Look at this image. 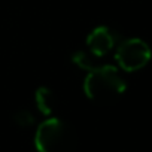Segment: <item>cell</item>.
I'll return each instance as SVG.
<instances>
[{"label": "cell", "instance_id": "obj_1", "mask_svg": "<svg viewBox=\"0 0 152 152\" xmlns=\"http://www.w3.org/2000/svg\"><path fill=\"white\" fill-rule=\"evenodd\" d=\"M127 85L118 70L112 66L91 69L87 76L84 90L88 99L100 106H109L119 100Z\"/></svg>", "mask_w": 152, "mask_h": 152}, {"label": "cell", "instance_id": "obj_2", "mask_svg": "<svg viewBox=\"0 0 152 152\" xmlns=\"http://www.w3.org/2000/svg\"><path fill=\"white\" fill-rule=\"evenodd\" d=\"M34 143L39 152H75L78 133L69 122L52 118L37 128Z\"/></svg>", "mask_w": 152, "mask_h": 152}, {"label": "cell", "instance_id": "obj_3", "mask_svg": "<svg viewBox=\"0 0 152 152\" xmlns=\"http://www.w3.org/2000/svg\"><path fill=\"white\" fill-rule=\"evenodd\" d=\"M116 60L124 70L136 72L148 64L151 60V49L140 39H128L118 46Z\"/></svg>", "mask_w": 152, "mask_h": 152}, {"label": "cell", "instance_id": "obj_4", "mask_svg": "<svg viewBox=\"0 0 152 152\" xmlns=\"http://www.w3.org/2000/svg\"><path fill=\"white\" fill-rule=\"evenodd\" d=\"M88 46L91 48L93 54L97 57H102L107 54L118 42V33L113 31L110 27H97L87 39Z\"/></svg>", "mask_w": 152, "mask_h": 152}, {"label": "cell", "instance_id": "obj_5", "mask_svg": "<svg viewBox=\"0 0 152 152\" xmlns=\"http://www.w3.org/2000/svg\"><path fill=\"white\" fill-rule=\"evenodd\" d=\"M57 99L49 88H39L36 91V104L43 113H51L55 107Z\"/></svg>", "mask_w": 152, "mask_h": 152}, {"label": "cell", "instance_id": "obj_6", "mask_svg": "<svg viewBox=\"0 0 152 152\" xmlns=\"http://www.w3.org/2000/svg\"><path fill=\"white\" fill-rule=\"evenodd\" d=\"M15 122H17L18 125L27 127V125L33 124V116H31L30 112H27V110H20V112L15 115Z\"/></svg>", "mask_w": 152, "mask_h": 152}]
</instances>
